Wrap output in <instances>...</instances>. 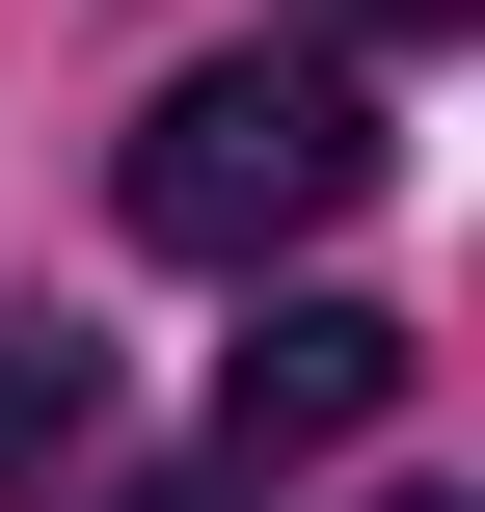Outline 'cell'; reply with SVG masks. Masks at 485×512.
I'll return each mask as SVG.
<instances>
[{
    "label": "cell",
    "instance_id": "2",
    "mask_svg": "<svg viewBox=\"0 0 485 512\" xmlns=\"http://www.w3.org/2000/svg\"><path fill=\"white\" fill-rule=\"evenodd\" d=\"M378 405H405V324H378V297H270V324L216 351V459H243V486H270V459H351Z\"/></svg>",
    "mask_w": 485,
    "mask_h": 512
},
{
    "label": "cell",
    "instance_id": "3",
    "mask_svg": "<svg viewBox=\"0 0 485 512\" xmlns=\"http://www.w3.org/2000/svg\"><path fill=\"white\" fill-rule=\"evenodd\" d=\"M81 432H108V351L81 324H0V486H54Z\"/></svg>",
    "mask_w": 485,
    "mask_h": 512
},
{
    "label": "cell",
    "instance_id": "1",
    "mask_svg": "<svg viewBox=\"0 0 485 512\" xmlns=\"http://www.w3.org/2000/svg\"><path fill=\"white\" fill-rule=\"evenodd\" d=\"M378 81L351 54H189L162 108H135V243L162 270H270V243H324V216H378Z\"/></svg>",
    "mask_w": 485,
    "mask_h": 512
},
{
    "label": "cell",
    "instance_id": "5",
    "mask_svg": "<svg viewBox=\"0 0 485 512\" xmlns=\"http://www.w3.org/2000/svg\"><path fill=\"white\" fill-rule=\"evenodd\" d=\"M378 512H459V486H378Z\"/></svg>",
    "mask_w": 485,
    "mask_h": 512
},
{
    "label": "cell",
    "instance_id": "4",
    "mask_svg": "<svg viewBox=\"0 0 485 512\" xmlns=\"http://www.w3.org/2000/svg\"><path fill=\"white\" fill-rule=\"evenodd\" d=\"M324 27H351V54H432V27H459V0H324Z\"/></svg>",
    "mask_w": 485,
    "mask_h": 512
}]
</instances>
